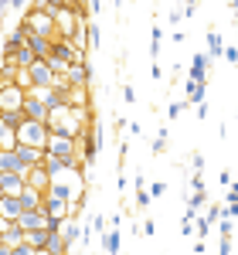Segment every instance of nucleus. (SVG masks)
<instances>
[{
	"label": "nucleus",
	"mask_w": 238,
	"mask_h": 255,
	"mask_svg": "<svg viewBox=\"0 0 238 255\" xmlns=\"http://www.w3.org/2000/svg\"><path fill=\"white\" fill-rule=\"evenodd\" d=\"M20 143H17V133L10 129V126H3L0 123V153H14Z\"/></svg>",
	"instance_id": "obj_17"
},
{
	"label": "nucleus",
	"mask_w": 238,
	"mask_h": 255,
	"mask_svg": "<svg viewBox=\"0 0 238 255\" xmlns=\"http://www.w3.org/2000/svg\"><path fill=\"white\" fill-rule=\"evenodd\" d=\"M82 232H85V228L79 225V218H68V221H65V228H61V238L68 242V249H72V245H79Z\"/></svg>",
	"instance_id": "obj_15"
},
{
	"label": "nucleus",
	"mask_w": 238,
	"mask_h": 255,
	"mask_svg": "<svg viewBox=\"0 0 238 255\" xmlns=\"http://www.w3.org/2000/svg\"><path fill=\"white\" fill-rule=\"evenodd\" d=\"M0 191H3V197H20L27 191V180L20 174H0Z\"/></svg>",
	"instance_id": "obj_8"
},
{
	"label": "nucleus",
	"mask_w": 238,
	"mask_h": 255,
	"mask_svg": "<svg viewBox=\"0 0 238 255\" xmlns=\"http://www.w3.org/2000/svg\"><path fill=\"white\" fill-rule=\"evenodd\" d=\"M126 129H129V136H143V126H139V123H129Z\"/></svg>",
	"instance_id": "obj_37"
},
{
	"label": "nucleus",
	"mask_w": 238,
	"mask_h": 255,
	"mask_svg": "<svg viewBox=\"0 0 238 255\" xmlns=\"http://www.w3.org/2000/svg\"><path fill=\"white\" fill-rule=\"evenodd\" d=\"M48 153H55V157H75L79 150H75V139L72 136L51 133V139H48Z\"/></svg>",
	"instance_id": "obj_6"
},
{
	"label": "nucleus",
	"mask_w": 238,
	"mask_h": 255,
	"mask_svg": "<svg viewBox=\"0 0 238 255\" xmlns=\"http://www.w3.org/2000/svg\"><path fill=\"white\" fill-rule=\"evenodd\" d=\"M184 109H187V102H170V106H167V116H170V119H177L180 113H184Z\"/></svg>",
	"instance_id": "obj_25"
},
{
	"label": "nucleus",
	"mask_w": 238,
	"mask_h": 255,
	"mask_svg": "<svg viewBox=\"0 0 238 255\" xmlns=\"http://www.w3.org/2000/svg\"><path fill=\"white\" fill-rule=\"evenodd\" d=\"M20 215H24V204H20V197H3V201H0V218H3L7 225H17Z\"/></svg>",
	"instance_id": "obj_10"
},
{
	"label": "nucleus",
	"mask_w": 238,
	"mask_h": 255,
	"mask_svg": "<svg viewBox=\"0 0 238 255\" xmlns=\"http://www.w3.org/2000/svg\"><path fill=\"white\" fill-rule=\"evenodd\" d=\"M48 139H51V126H44V123H24L17 129V143L24 146H34V150H48Z\"/></svg>",
	"instance_id": "obj_2"
},
{
	"label": "nucleus",
	"mask_w": 238,
	"mask_h": 255,
	"mask_svg": "<svg viewBox=\"0 0 238 255\" xmlns=\"http://www.w3.org/2000/svg\"><path fill=\"white\" fill-rule=\"evenodd\" d=\"M191 163H194V174H201V167H204V157H201V153H194V160H191Z\"/></svg>",
	"instance_id": "obj_39"
},
{
	"label": "nucleus",
	"mask_w": 238,
	"mask_h": 255,
	"mask_svg": "<svg viewBox=\"0 0 238 255\" xmlns=\"http://www.w3.org/2000/svg\"><path fill=\"white\" fill-rule=\"evenodd\" d=\"M48 255H68V242L61 235H51V242H48V249H44Z\"/></svg>",
	"instance_id": "obj_22"
},
{
	"label": "nucleus",
	"mask_w": 238,
	"mask_h": 255,
	"mask_svg": "<svg viewBox=\"0 0 238 255\" xmlns=\"http://www.w3.org/2000/svg\"><path fill=\"white\" fill-rule=\"evenodd\" d=\"M24 228L20 225H7L3 232H0V245H7V249H17V245H24Z\"/></svg>",
	"instance_id": "obj_12"
},
{
	"label": "nucleus",
	"mask_w": 238,
	"mask_h": 255,
	"mask_svg": "<svg viewBox=\"0 0 238 255\" xmlns=\"http://www.w3.org/2000/svg\"><path fill=\"white\" fill-rule=\"evenodd\" d=\"M99 139L92 136V129H89V133H85V136H82V153H85V163H92V160L99 157Z\"/></svg>",
	"instance_id": "obj_19"
},
{
	"label": "nucleus",
	"mask_w": 238,
	"mask_h": 255,
	"mask_svg": "<svg viewBox=\"0 0 238 255\" xmlns=\"http://www.w3.org/2000/svg\"><path fill=\"white\" fill-rule=\"evenodd\" d=\"M208 55H201V51H194L191 55V75H187V82H198V85H208Z\"/></svg>",
	"instance_id": "obj_9"
},
{
	"label": "nucleus",
	"mask_w": 238,
	"mask_h": 255,
	"mask_svg": "<svg viewBox=\"0 0 238 255\" xmlns=\"http://www.w3.org/2000/svg\"><path fill=\"white\" fill-rule=\"evenodd\" d=\"M228 204H238V184H232V191H228Z\"/></svg>",
	"instance_id": "obj_40"
},
{
	"label": "nucleus",
	"mask_w": 238,
	"mask_h": 255,
	"mask_svg": "<svg viewBox=\"0 0 238 255\" xmlns=\"http://www.w3.org/2000/svg\"><path fill=\"white\" fill-rule=\"evenodd\" d=\"M51 184H55V177L48 174L44 163H41V167H31V174H27V187H34V191H41V194H48Z\"/></svg>",
	"instance_id": "obj_7"
},
{
	"label": "nucleus",
	"mask_w": 238,
	"mask_h": 255,
	"mask_svg": "<svg viewBox=\"0 0 238 255\" xmlns=\"http://www.w3.org/2000/svg\"><path fill=\"white\" fill-rule=\"evenodd\" d=\"M198 14V3H184V17H194Z\"/></svg>",
	"instance_id": "obj_38"
},
{
	"label": "nucleus",
	"mask_w": 238,
	"mask_h": 255,
	"mask_svg": "<svg viewBox=\"0 0 238 255\" xmlns=\"http://www.w3.org/2000/svg\"><path fill=\"white\" fill-rule=\"evenodd\" d=\"M44 221H48V215H44V211H24L17 225L24 228V235H27V232H38V228H44Z\"/></svg>",
	"instance_id": "obj_11"
},
{
	"label": "nucleus",
	"mask_w": 238,
	"mask_h": 255,
	"mask_svg": "<svg viewBox=\"0 0 238 255\" xmlns=\"http://www.w3.org/2000/svg\"><path fill=\"white\" fill-rule=\"evenodd\" d=\"M218 58H225V41H221V34L211 27V31H208V61H218Z\"/></svg>",
	"instance_id": "obj_14"
},
{
	"label": "nucleus",
	"mask_w": 238,
	"mask_h": 255,
	"mask_svg": "<svg viewBox=\"0 0 238 255\" xmlns=\"http://www.w3.org/2000/svg\"><path fill=\"white\" fill-rule=\"evenodd\" d=\"M208 232H211V221H208V218H198V235L204 238Z\"/></svg>",
	"instance_id": "obj_30"
},
{
	"label": "nucleus",
	"mask_w": 238,
	"mask_h": 255,
	"mask_svg": "<svg viewBox=\"0 0 238 255\" xmlns=\"http://www.w3.org/2000/svg\"><path fill=\"white\" fill-rule=\"evenodd\" d=\"M34 38H44V41H58V20H55V14H48L41 3H31V10L24 14V20H20Z\"/></svg>",
	"instance_id": "obj_1"
},
{
	"label": "nucleus",
	"mask_w": 238,
	"mask_h": 255,
	"mask_svg": "<svg viewBox=\"0 0 238 255\" xmlns=\"http://www.w3.org/2000/svg\"><path fill=\"white\" fill-rule=\"evenodd\" d=\"M3 228H7V221H3V218H0V232H3Z\"/></svg>",
	"instance_id": "obj_44"
},
{
	"label": "nucleus",
	"mask_w": 238,
	"mask_h": 255,
	"mask_svg": "<svg viewBox=\"0 0 238 255\" xmlns=\"http://www.w3.org/2000/svg\"><path fill=\"white\" fill-rule=\"evenodd\" d=\"M24 99H27V92L17 82H3L0 85V116L3 113H24Z\"/></svg>",
	"instance_id": "obj_3"
},
{
	"label": "nucleus",
	"mask_w": 238,
	"mask_h": 255,
	"mask_svg": "<svg viewBox=\"0 0 238 255\" xmlns=\"http://www.w3.org/2000/svg\"><path fill=\"white\" fill-rule=\"evenodd\" d=\"M143 235H157V221H153V218H146V225H143Z\"/></svg>",
	"instance_id": "obj_33"
},
{
	"label": "nucleus",
	"mask_w": 238,
	"mask_h": 255,
	"mask_svg": "<svg viewBox=\"0 0 238 255\" xmlns=\"http://www.w3.org/2000/svg\"><path fill=\"white\" fill-rule=\"evenodd\" d=\"M184 92H187V106H201V102H204V92H208V85L184 82Z\"/></svg>",
	"instance_id": "obj_20"
},
{
	"label": "nucleus",
	"mask_w": 238,
	"mask_h": 255,
	"mask_svg": "<svg viewBox=\"0 0 238 255\" xmlns=\"http://www.w3.org/2000/svg\"><path fill=\"white\" fill-rule=\"evenodd\" d=\"M163 150H167V133L160 129V136L153 139V153H163Z\"/></svg>",
	"instance_id": "obj_27"
},
{
	"label": "nucleus",
	"mask_w": 238,
	"mask_h": 255,
	"mask_svg": "<svg viewBox=\"0 0 238 255\" xmlns=\"http://www.w3.org/2000/svg\"><path fill=\"white\" fill-rule=\"evenodd\" d=\"M24 116L31 119V123H44V126H48V123H51V109H48L44 99L27 92V99H24Z\"/></svg>",
	"instance_id": "obj_4"
},
{
	"label": "nucleus",
	"mask_w": 238,
	"mask_h": 255,
	"mask_svg": "<svg viewBox=\"0 0 238 255\" xmlns=\"http://www.w3.org/2000/svg\"><path fill=\"white\" fill-rule=\"evenodd\" d=\"M20 204H24V211H41V208H44V194L34 191V187H27V191L20 194Z\"/></svg>",
	"instance_id": "obj_16"
},
{
	"label": "nucleus",
	"mask_w": 238,
	"mask_h": 255,
	"mask_svg": "<svg viewBox=\"0 0 238 255\" xmlns=\"http://www.w3.org/2000/svg\"><path fill=\"white\" fill-rule=\"evenodd\" d=\"M122 99H126V106H133V102H136V92H133V85H122Z\"/></svg>",
	"instance_id": "obj_29"
},
{
	"label": "nucleus",
	"mask_w": 238,
	"mask_h": 255,
	"mask_svg": "<svg viewBox=\"0 0 238 255\" xmlns=\"http://www.w3.org/2000/svg\"><path fill=\"white\" fill-rule=\"evenodd\" d=\"M10 10V0H0V20H3V14Z\"/></svg>",
	"instance_id": "obj_43"
},
{
	"label": "nucleus",
	"mask_w": 238,
	"mask_h": 255,
	"mask_svg": "<svg viewBox=\"0 0 238 255\" xmlns=\"http://www.w3.org/2000/svg\"><path fill=\"white\" fill-rule=\"evenodd\" d=\"M225 58L232 61V65H238V48H225Z\"/></svg>",
	"instance_id": "obj_36"
},
{
	"label": "nucleus",
	"mask_w": 238,
	"mask_h": 255,
	"mask_svg": "<svg viewBox=\"0 0 238 255\" xmlns=\"http://www.w3.org/2000/svg\"><path fill=\"white\" fill-rule=\"evenodd\" d=\"M14 255H38V252H34V249L24 242V245H17V249H14Z\"/></svg>",
	"instance_id": "obj_35"
},
{
	"label": "nucleus",
	"mask_w": 238,
	"mask_h": 255,
	"mask_svg": "<svg viewBox=\"0 0 238 255\" xmlns=\"http://www.w3.org/2000/svg\"><path fill=\"white\" fill-rule=\"evenodd\" d=\"M92 232H99V235L106 232V218L102 215H92Z\"/></svg>",
	"instance_id": "obj_28"
},
{
	"label": "nucleus",
	"mask_w": 238,
	"mask_h": 255,
	"mask_svg": "<svg viewBox=\"0 0 238 255\" xmlns=\"http://www.w3.org/2000/svg\"><path fill=\"white\" fill-rule=\"evenodd\" d=\"M85 44L89 48H99V24L96 20H85Z\"/></svg>",
	"instance_id": "obj_24"
},
{
	"label": "nucleus",
	"mask_w": 238,
	"mask_h": 255,
	"mask_svg": "<svg viewBox=\"0 0 238 255\" xmlns=\"http://www.w3.org/2000/svg\"><path fill=\"white\" fill-rule=\"evenodd\" d=\"M191 194H204V177H201V174L191 177Z\"/></svg>",
	"instance_id": "obj_26"
},
{
	"label": "nucleus",
	"mask_w": 238,
	"mask_h": 255,
	"mask_svg": "<svg viewBox=\"0 0 238 255\" xmlns=\"http://www.w3.org/2000/svg\"><path fill=\"white\" fill-rule=\"evenodd\" d=\"M198 116H201V119H208V116H211V109H208V102H201V106H198Z\"/></svg>",
	"instance_id": "obj_41"
},
{
	"label": "nucleus",
	"mask_w": 238,
	"mask_h": 255,
	"mask_svg": "<svg viewBox=\"0 0 238 255\" xmlns=\"http://www.w3.org/2000/svg\"><path fill=\"white\" fill-rule=\"evenodd\" d=\"M102 255H119V228L102 232Z\"/></svg>",
	"instance_id": "obj_21"
},
{
	"label": "nucleus",
	"mask_w": 238,
	"mask_h": 255,
	"mask_svg": "<svg viewBox=\"0 0 238 255\" xmlns=\"http://www.w3.org/2000/svg\"><path fill=\"white\" fill-rule=\"evenodd\" d=\"M235 116H238V106H235Z\"/></svg>",
	"instance_id": "obj_46"
},
{
	"label": "nucleus",
	"mask_w": 238,
	"mask_h": 255,
	"mask_svg": "<svg viewBox=\"0 0 238 255\" xmlns=\"http://www.w3.org/2000/svg\"><path fill=\"white\" fill-rule=\"evenodd\" d=\"M92 82V65H89V58L82 61V65H72L68 72H65V85L68 89H85Z\"/></svg>",
	"instance_id": "obj_5"
},
{
	"label": "nucleus",
	"mask_w": 238,
	"mask_h": 255,
	"mask_svg": "<svg viewBox=\"0 0 238 255\" xmlns=\"http://www.w3.org/2000/svg\"><path fill=\"white\" fill-rule=\"evenodd\" d=\"M14 153L20 157V163H24V167H41V163H44V150H34V146H24V143H20V146L14 150Z\"/></svg>",
	"instance_id": "obj_13"
},
{
	"label": "nucleus",
	"mask_w": 238,
	"mask_h": 255,
	"mask_svg": "<svg viewBox=\"0 0 238 255\" xmlns=\"http://www.w3.org/2000/svg\"><path fill=\"white\" fill-rule=\"evenodd\" d=\"M48 194H55L58 201H75V197H72V184H61V180L51 184V191H48Z\"/></svg>",
	"instance_id": "obj_23"
},
{
	"label": "nucleus",
	"mask_w": 238,
	"mask_h": 255,
	"mask_svg": "<svg viewBox=\"0 0 238 255\" xmlns=\"http://www.w3.org/2000/svg\"><path fill=\"white\" fill-rule=\"evenodd\" d=\"M150 201H153V197H150V191H136V204H139V208H146Z\"/></svg>",
	"instance_id": "obj_31"
},
{
	"label": "nucleus",
	"mask_w": 238,
	"mask_h": 255,
	"mask_svg": "<svg viewBox=\"0 0 238 255\" xmlns=\"http://www.w3.org/2000/svg\"><path fill=\"white\" fill-rule=\"evenodd\" d=\"M163 191H167V187H163V180H157V184H150V197H163Z\"/></svg>",
	"instance_id": "obj_32"
},
{
	"label": "nucleus",
	"mask_w": 238,
	"mask_h": 255,
	"mask_svg": "<svg viewBox=\"0 0 238 255\" xmlns=\"http://www.w3.org/2000/svg\"><path fill=\"white\" fill-rule=\"evenodd\" d=\"M34 252H44L48 249V242H51V232H44V228H38V232H27V238H24Z\"/></svg>",
	"instance_id": "obj_18"
},
{
	"label": "nucleus",
	"mask_w": 238,
	"mask_h": 255,
	"mask_svg": "<svg viewBox=\"0 0 238 255\" xmlns=\"http://www.w3.org/2000/svg\"><path fill=\"white\" fill-rule=\"evenodd\" d=\"M238 215V204H228V208H225V218H228V221H232V218Z\"/></svg>",
	"instance_id": "obj_42"
},
{
	"label": "nucleus",
	"mask_w": 238,
	"mask_h": 255,
	"mask_svg": "<svg viewBox=\"0 0 238 255\" xmlns=\"http://www.w3.org/2000/svg\"><path fill=\"white\" fill-rule=\"evenodd\" d=\"M235 31H238V24H235Z\"/></svg>",
	"instance_id": "obj_47"
},
{
	"label": "nucleus",
	"mask_w": 238,
	"mask_h": 255,
	"mask_svg": "<svg viewBox=\"0 0 238 255\" xmlns=\"http://www.w3.org/2000/svg\"><path fill=\"white\" fill-rule=\"evenodd\" d=\"M191 225H194V218H187V215L180 218V232H184V235H191Z\"/></svg>",
	"instance_id": "obj_34"
},
{
	"label": "nucleus",
	"mask_w": 238,
	"mask_h": 255,
	"mask_svg": "<svg viewBox=\"0 0 238 255\" xmlns=\"http://www.w3.org/2000/svg\"><path fill=\"white\" fill-rule=\"evenodd\" d=\"M0 201H3V191H0Z\"/></svg>",
	"instance_id": "obj_45"
}]
</instances>
